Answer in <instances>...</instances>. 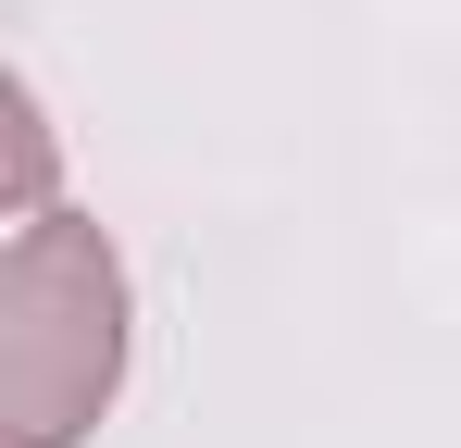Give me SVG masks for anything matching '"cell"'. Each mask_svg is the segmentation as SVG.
<instances>
[{"instance_id":"obj_2","label":"cell","mask_w":461,"mask_h":448,"mask_svg":"<svg viewBox=\"0 0 461 448\" xmlns=\"http://www.w3.org/2000/svg\"><path fill=\"white\" fill-rule=\"evenodd\" d=\"M13 187H25V212H50L38 187H50V125H38V100L13 87Z\"/></svg>"},{"instance_id":"obj_1","label":"cell","mask_w":461,"mask_h":448,"mask_svg":"<svg viewBox=\"0 0 461 448\" xmlns=\"http://www.w3.org/2000/svg\"><path fill=\"white\" fill-rule=\"evenodd\" d=\"M125 386V262L76 212H25L0 249V448H76Z\"/></svg>"}]
</instances>
